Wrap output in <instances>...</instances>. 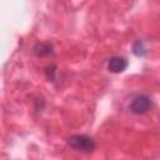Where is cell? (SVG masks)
<instances>
[{"label": "cell", "mask_w": 160, "mask_h": 160, "mask_svg": "<svg viewBox=\"0 0 160 160\" xmlns=\"http://www.w3.org/2000/svg\"><path fill=\"white\" fill-rule=\"evenodd\" d=\"M68 144L76 151L90 152L95 149V141L92 138L86 135H72L68 139Z\"/></svg>", "instance_id": "1"}, {"label": "cell", "mask_w": 160, "mask_h": 160, "mask_svg": "<svg viewBox=\"0 0 160 160\" xmlns=\"http://www.w3.org/2000/svg\"><path fill=\"white\" fill-rule=\"evenodd\" d=\"M150 108H151V100H150V98H149L148 95H145V94H139V95H136V96L131 100V102H130V105H129L130 111L134 112V114H144V112H146Z\"/></svg>", "instance_id": "2"}, {"label": "cell", "mask_w": 160, "mask_h": 160, "mask_svg": "<svg viewBox=\"0 0 160 160\" xmlns=\"http://www.w3.org/2000/svg\"><path fill=\"white\" fill-rule=\"evenodd\" d=\"M126 68H128V60L122 56H112L108 62L109 71H111L114 74L122 72Z\"/></svg>", "instance_id": "3"}, {"label": "cell", "mask_w": 160, "mask_h": 160, "mask_svg": "<svg viewBox=\"0 0 160 160\" xmlns=\"http://www.w3.org/2000/svg\"><path fill=\"white\" fill-rule=\"evenodd\" d=\"M34 52L38 56H46L52 52V45L50 42H39L34 48Z\"/></svg>", "instance_id": "4"}, {"label": "cell", "mask_w": 160, "mask_h": 160, "mask_svg": "<svg viewBox=\"0 0 160 160\" xmlns=\"http://www.w3.org/2000/svg\"><path fill=\"white\" fill-rule=\"evenodd\" d=\"M132 50H134V54L135 55H138V56H144L145 54H146V49H145V46H144V44H142V41H136L135 44H134V46H132Z\"/></svg>", "instance_id": "5"}]
</instances>
